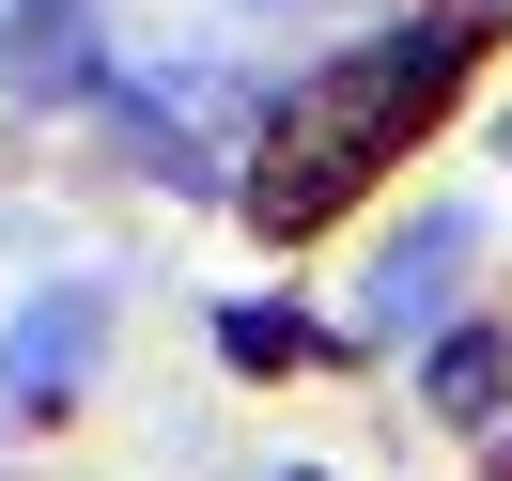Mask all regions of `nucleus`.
<instances>
[{"label":"nucleus","mask_w":512,"mask_h":481,"mask_svg":"<svg viewBox=\"0 0 512 481\" xmlns=\"http://www.w3.org/2000/svg\"><path fill=\"white\" fill-rule=\"evenodd\" d=\"M466 47H481V16H435V32H388V47H357V63H326L311 94L280 109L264 171H249V233H280V249L326 233V218H342V202L450 109V63H466Z\"/></svg>","instance_id":"nucleus-1"},{"label":"nucleus","mask_w":512,"mask_h":481,"mask_svg":"<svg viewBox=\"0 0 512 481\" xmlns=\"http://www.w3.org/2000/svg\"><path fill=\"white\" fill-rule=\"evenodd\" d=\"M94 342H109V280H47L32 311H16V342H0V419L63 404V388L94 373Z\"/></svg>","instance_id":"nucleus-2"},{"label":"nucleus","mask_w":512,"mask_h":481,"mask_svg":"<svg viewBox=\"0 0 512 481\" xmlns=\"http://www.w3.org/2000/svg\"><path fill=\"white\" fill-rule=\"evenodd\" d=\"M450 280H466V218H419L404 249L373 264V326H419V311H450Z\"/></svg>","instance_id":"nucleus-3"},{"label":"nucleus","mask_w":512,"mask_h":481,"mask_svg":"<svg viewBox=\"0 0 512 481\" xmlns=\"http://www.w3.org/2000/svg\"><path fill=\"white\" fill-rule=\"evenodd\" d=\"M497 388H512V357L481 342V326H450V357H435V404H450V419H497Z\"/></svg>","instance_id":"nucleus-6"},{"label":"nucleus","mask_w":512,"mask_h":481,"mask_svg":"<svg viewBox=\"0 0 512 481\" xmlns=\"http://www.w3.org/2000/svg\"><path fill=\"white\" fill-rule=\"evenodd\" d=\"M0 78H16V94H78V78H94V32H78V0H16V63H0Z\"/></svg>","instance_id":"nucleus-4"},{"label":"nucleus","mask_w":512,"mask_h":481,"mask_svg":"<svg viewBox=\"0 0 512 481\" xmlns=\"http://www.w3.org/2000/svg\"><path fill=\"white\" fill-rule=\"evenodd\" d=\"M218 357L233 373H295V357H326V326L295 311V295H249V311H218Z\"/></svg>","instance_id":"nucleus-5"}]
</instances>
